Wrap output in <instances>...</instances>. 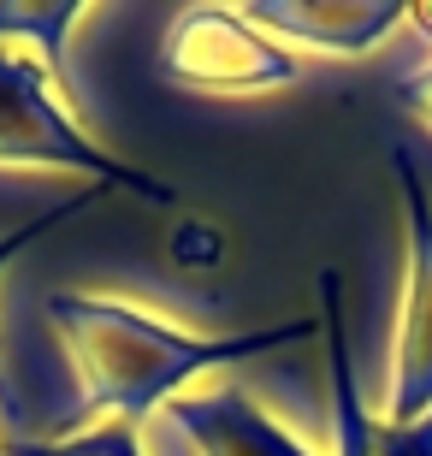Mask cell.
<instances>
[{
    "mask_svg": "<svg viewBox=\"0 0 432 456\" xmlns=\"http://www.w3.org/2000/svg\"><path fill=\"white\" fill-rule=\"evenodd\" d=\"M0 167H60L84 172L101 190H131L154 208L178 202L160 178L113 160L101 142H89L71 125V113L60 107V77L24 42H0Z\"/></svg>",
    "mask_w": 432,
    "mask_h": 456,
    "instance_id": "2",
    "label": "cell"
},
{
    "mask_svg": "<svg viewBox=\"0 0 432 456\" xmlns=\"http://www.w3.org/2000/svg\"><path fill=\"white\" fill-rule=\"evenodd\" d=\"M160 77L201 95H255V89L297 84V60L284 42L255 30L243 12L196 6L160 42Z\"/></svg>",
    "mask_w": 432,
    "mask_h": 456,
    "instance_id": "3",
    "label": "cell"
},
{
    "mask_svg": "<svg viewBox=\"0 0 432 456\" xmlns=\"http://www.w3.org/2000/svg\"><path fill=\"white\" fill-rule=\"evenodd\" d=\"M48 321L60 332L77 373V403L66 409V421L107 409L113 421H143L160 403H172L196 373L208 368H232V362H255L266 350L302 344L314 326L308 321H284V326H261V332H183L143 314V308L118 303V297H84V290H60L48 297Z\"/></svg>",
    "mask_w": 432,
    "mask_h": 456,
    "instance_id": "1",
    "label": "cell"
},
{
    "mask_svg": "<svg viewBox=\"0 0 432 456\" xmlns=\"http://www.w3.org/2000/svg\"><path fill=\"white\" fill-rule=\"evenodd\" d=\"M409 24H415V30L432 42V0H415V6H409Z\"/></svg>",
    "mask_w": 432,
    "mask_h": 456,
    "instance_id": "12",
    "label": "cell"
},
{
    "mask_svg": "<svg viewBox=\"0 0 432 456\" xmlns=\"http://www.w3.org/2000/svg\"><path fill=\"white\" fill-rule=\"evenodd\" d=\"M243 18L273 42H302L320 53H373L409 18V6L403 0H249Z\"/></svg>",
    "mask_w": 432,
    "mask_h": 456,
    "instance_id": "5",
    "label": "cell"
},
{
    "mask_svg": "<svg viewBox=\"0 0 432 456\" xmlns=\"http://www.w3.org/2000/svg\"><path fill=\"white\" fill-rule=\"evenodd\" d=\"M12 456H143L131 421H107L89 427V433H71V439H48V444H12Z\"/></svg>",
    "mask_w": 432,
    "mask_h": 456,
    "instance_id": "8",
    "label": "cell"
},
{
    "mask_svg": "<svg viewBox=\"0 0 432 456\" xmlns=\"http://www.w3.org/2000/svg\"><path fill=\"white\" fill-rule=\"evenodd\" d=\"M391 167L403 178V214H409V273H403V321H397V350H391L379 421L409 427L420 415H432V196L420 184L409 149L391 154Z\"/></svg>",
    "mask_w": 432,
    "mask_h": 456,
    "instance_id": "4",
    "label": "cell"
},
{
    "mask_svg": "<svg viewBox=\"0 0 432 456\" xmlns=\"http://www.w3.org/2000/svg\"><path fill=\"white\" fill-rule=\"evenodd\" d=\"M403 107H409V113L432 131V66H420V71L403 77Z\"/></svg>",
    "mask_w": 432,
    "mask_h": 456,
    "instance_id": "11",
    "label": "cell"
},
{
    "mask_svg": "<svg viewBox=\"0 0 432 456\" xmlns=\"http://www.w3.org/2000/svg\"><path fill=\"white\" fill-rule=\"evenodd\" d=\"M373 456H432V415H420L409 427L373 421Z\"/></svg>",
    "mask_w": 432,
    "mask_h": 456,
    "instance_id": "10",
    "label": "cell"
},
{
    "mask_svg": "<svg viewBox=\"0 0 432 456\" xmlns=\"http://www.w3.org/2000/svg\"><path fill=\"white\" fill-rule=\"evenodd\" d=\"M167 421L196 444V456H314L297 433H284L249 391H237V386L172 397Z\"/></svg>",
    "mask_w": 432,
    "mask_h": 456,
    "instance_id": "6",
    "label": "cell"
},
{
    "mask_svg": "<svg viewBox=\"0 0 432 456\" xmlns=\"http://www.w3.org/2000/svg\"><path fill=\"white\" fill-rule=\"evenodd\" d=\"M320 338H326V373H332V433L338 456H373V415L355 391V362L344 338V303H338V273H320Z\"/></svg>",
    "mask_w": 432,
    "mask_h": 456,
    "instance_id": "7",
    "label": "cell"
},
{
    "mask_svg": "<svg viewBox=\"0 0 432 456\" xmlns=\"http://www.w3.org/2000/svg\"><path fill=\"white\" fill-rule=\"evenodd\" d=\"M95 202H101V184H89V190H71L66 202H53V208H42V214H36V220L12 225V232L0 237V273L12 267V261H18V255H24V249H30L36 237H48L53 225H66L71 214H84V208H95ZM0 391H6V386H0Z\"/></svg>",
    "mask_w": 432,
    "mask_h": 456,
    "instance_id": "9",
    "label": "cell"
}]
</instances>
